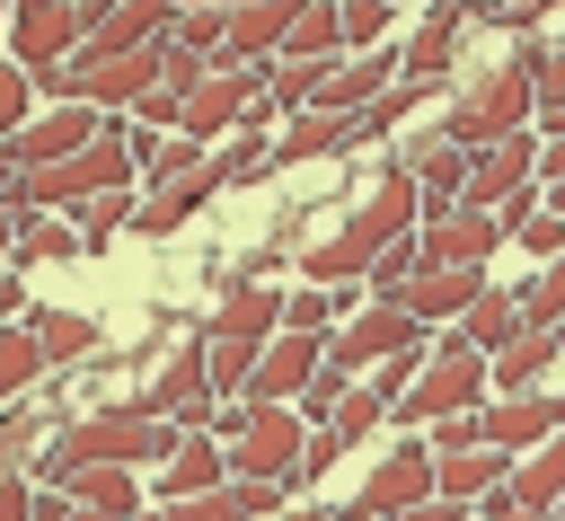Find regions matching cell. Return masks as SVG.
Listing matches in <instances>:
<instances>
[{"instance_id": "obj_1", "label": "cell", "mask_w": 565, "mask_h": 521, "mask_svg": "<svg viewBox=\"0 0 565 521\" xmlns=\"http://www.w3.org/2000/svg\"><path fill=\"white\" fill-rule=\"evenodd\" d=\"M415 230H424V185H415V168H388V177L344 212V230H335V238H309V247H300V274H309V283H327V291L371 283L380 247H388V238H415Z\"/></svg>"}, {"instance_id": "obj_2", "label": "cell", "mask_w": 565, "mask_h": 521, "mask_svg": "<svg viewBox=\"0 0 565 521\" xmlns=\"http://www.w3.org/2000/svg\"><path fill=\"white\" fill-rule=\"evenodd\" d=\"M177 442H185V424H168V415L97 406V415H71V424L53 433V450H44L26 477H35V486H62L71 468H168Z\"/></svg>"}, {"instance_id": "obj_3", "label": "cell", "mask_w": 565, "mask_h": 521, "mask_svg": "<svg viewBox=\"0 0 565 521\" xmlns=\"http://www.w3.org/2000/svg\"><path fill=\"white\" fill-rule=\"evenodd\" d=\"M530 124H539V53H512V62H494V71L441 115V141L494 150V141H512V132H530Z\"/></svg>"}, {"instance_id": "obj_4", "label": "cell", "mask_w": 565, "mask_h": 521, "mask_svg": "<svg viewBox=\"0 0 565 521\" xmlns=\"http://www.w3.org/2000/svg\"><path fill=\"white\" fill-rule=\"evenodd\" d=\"M486 397H494V353H477V344H468V336L450 327V336L433 344L424 380H415V389H406V397H397L388 415H397L406 433H433L441 415H477Z\"/></svg>"}, {"instance_id": "obj_5", "label": "cell", "mask_w": 565, "mask_h": 521, "mask_svg": "<svg viewBox=\"0 0 565 521\" xmlns=\"http://www.w3.org/2000/svg\"><path fill=\"white\" fill-rule=\"evenodd\" d=\"M309 415L300 406H256L247 415V433L230 442V477H274V486H309L300 477V450H309Z\"/></svg>"}, {"instance_id": "obj_6", "label": "cell", "mask_w": 565, "mask_h": 521, "mask_svg": "<svg viewBox=\"0 0 565 521\" xmlns=\"http://www.w3.org/2000/svg\"><path fill=\"white\" fill-rule=\"evenodd\" d=\"M424 344V318L406 309V300H362L335 336H327V362L335 371H380L388 353H415Z\"/></svg>"}, {"instance_id": "obj_7", "label": "cell", "mask_w": 565, "mask_h": 521, "mask_svg": "<svg viewBox=\"0 0 565 521\" xmlns=\"http://www.w3.org/2000/svg\"><path fill=\"white\" fill-rule=\"evenodd\" d=\"M433 495H441V486H433V442L415 433V442H397V450L362 477V495H353L344 512H353V521H406V512L433 503Z\"/></svg>"}, {"instance_id": "obj_8", "label": "cell", "mask_w": 565, "mask_h": 521, "mask_svg": "<svg viewBox=\"0 0 565 521\" xmlns=\"http://www.w3.org/2000/svg\"><path fill=\"white\" fill-rule=\"evenodd\" d=\"M9 53L26 71H53V62H79L88 53V18L71 0H18L9 9Z\"/></svg>"}, {"instance_id": "obj_9", "label": "cell", "mask_w": 565, "mask_h": 521, "mask_svg": "<svg viewBox=\"0 0 565 521\" xmlns=\"http://www.w3.org/2000/svg\"><path fill=\"white\" fill-rule=\"evenodd\" d=\"M106 124H97V106H44L26 132H9L0 150L18 159V168H62V159H79L88 141H97Z\"/></svg>"}, {"instance_id": "obj_10", "label": "cell", "mask_w": 565, "mask_h": 521, "mask_svg": "<svg viewBox=\"0 0 565 521\" xmlns=\"http://www.w3.org/2000/svg\"><path fill=\"white\" fill-rule=\"evenodd\" d=\"M494 238H503V221H494V212H477V203H459V212H441V221H424V230H415V247H424V274L486 265V256H494Z\"/></svg>"}, {"instance_id": "obj_11", "label": "cell", "mask_w": 565, "mask_h": 521, "mask_svg": "<svg viewBox=\"0 0 565 521\" xmlns=\"http://www.w3.org/2000/svg\"><path fill=\"white\" fill-rule=\"evenodd\" d=\"M318 371H327V336H291V327H282V336L265 344L256 380H247V406H291Z\"/></svg>"}, {"instance_id": "obj_12", "label": "cell", "mask_w": 565, "mask_h": 521, "mask_svg": "<svg viewBox=\"0 0 565 521\" xmlns=\"http://www.w3.org/2000/svg\"><path fill=\"white\" fill-rule=\"evenodd\" d=\"M556 433H565V397H547V389L486 397V442H494V450L530 459V450H539V442H556Z\"/></svg>"}, {"instance_id": "obj_13", "label": "cell", "mask_w": 565, "mask_h": 521, "mask_svg": "<svg viewBox=\"0 0 565 521\" xmlns=\"http://www.w3.org/2000/svg\"><path fill=\"white\" fill-rule=\"evenodd\" d=\"M159 88V44L150 53H79V106H141Z\"/></svg>"}, {"instance_id": "obj_14", "label": "cell", "mask_w": 565, "mask_h": 521, "mask_svg": "<svg viewBox=\"0 0 565 521\" xmlns=\"http://www.w3.org/2000/svg\"><path fill=\"white\" fill-rule=\"evenodd\" d=\"M291 0H230V44H221V71H247V62H282V35H291Z\"/></svg>"}, {"instance_id": "obj_15", "label": "cell", "mask_w": 565, "mask_h": 521, "mask_svg": "<svg viewBox=\"0 0 565 521\" xmlns=\"http://www.w3.org/2000/svg\"><path fill=\"white\" fill-rule=\"evenodd\" d=\"M539 132H512V141H494V150H477V177H468V194L459 203H477V212H494V203H512L530 177H539Z\"/></svg>"}, {"instance_id": "obj_16", "label": "cell", "mask_w": 565, "mask_h": 521, "mask_svg": "<svg viewBox=\"0 0 565 521\" xmlns=\"http://www.w3.org/2000/svg\"><path fill=\"white\" fill-rule=\"evenodd\" d=\"M433 486H441L450 503H494V495H512V450H494V442H477V450H433Z\"/></svg>"}, {"instance_id": "obj_17", "label": "cell", "mask_w": 565, "mask_h": 521, "mask_svg": "<svg viewBox=\"0 0 565 521\" xmlns=\"http://www.w3.org/2000/svg\"><path fill=\"white\" fill-rule=\"evenodd\" d=\"M282 300H291V291H274V283H238V291L203 318V336H221V344H274V336H282Z\"/></svg>"}, {"instance_id": "obj_18", "label": "cell", "mask_w": 565, "mask_h": 521, "mask_svg": "<svg viewBox=\"0 0 565 521\" xmlns=\"http://www.w3.org/2000/svg\"><path fill=\"white\" fill-rule=\"evenodd\" d=\"M397 79H406V62H397V53H344V62L327 71L318 106H327V115H362V106H371V97H388Z\"/></svg>"}, {"instance_id": "obj_19", "label": "cell", "mask_w": 565, "mask_h": 521, "mask_svg": "<svg viewBox=\"0 0 565 521\" xmlns=\"http://www.w3.org/2000/svg\"><path fill=\"white\" fill-rule=\"evenodd\" d=\"M353 141H371V124L362 115H327V106H309V115H291L282 124V168H300V159H335V150H353Z\"/></svg>"}, {"instance_id": "obj_20", "label": "cell", "mask_w": 565, "mask_h": 521, "mask_svg": "<svg viewBox=\"0 0 565 521\" xmlns=\"http://www.w3.org/2000/svg\"><path fill=\"white\" fill-rule=\"evenodd\" d=\"M230 486V450L212 442V433H185L177 442V459L159 468V503H185V495H221Z\"/></svg>"}, {"instance_id": "obj_21", "label": "cell", "mask_w": 565, "mask_h": 521, "mask_svg": "<svg viewBox=\"0 0 565 521\" xmlns=\"http://www.w3.org/2000/svg\"><path fill=\"white\" fill-rule=\"evenodd\" d=\"M459 26H468V18H459L450 0H433V9H424V26L397 44V62H406V79H415V88H433V79L450 71V53H459Z\"/></svg>"}, {"instance_id": "obj_22", "label": "cell", "mask_w": 565, "mask_h": 521, "mask_svg": "<svg viewBox=\"0 0 565 521\" xmlns=\"http://www.w3.org/2000/svg\"><path fill=\"white\" fill-rule=\"evenodd\" d=\"M486 300V265H450V274H415L406 283V309L433 327V318H468Z\"/></svg>"}, {"instance_id": "obj_23", "label": "cell", "mask_w": 565, "mask_h": 521, "mask_svg": "<svg viewBox=\"0 0 565 521\" xmlns=\"http://www.w3.org/2000/svg\"><path fill=\"white\" fill-rule=\"evenodd\" d=\"M556 362H565V327H530L521 344H503V353H494V397H521V389H539Z\"/></svg>"}, {"instance_id": "obj_24", "label": "cell", "mask_w": 565, "mask_h": 521, "mask_svg": "<svg viewBox=\"0 0 565 521\" xmlns=\"http://www.w3.org/2000/svg\"><path fill=\"white\" fill-rule=\"evenodd\" d=\"M512 503H530V512H565V433L539 442L530 459H512Z\"/></svg>"}, {"instance_id": "obj_25", "label": "cell", "mask_w": 565, "mask_h": 521, "mask_svg": "<svg viewBox=\"0 0 565 521\" xmlns=\"http://www.w3.org/2000/svg\"><path fill=\"white\" fill-rule=\"evenodd\" d=\"M62 495H71V503H88V512H124V521L141 512V477H132V468H71V477H62Z\"/></svg>"}, {"instance_id": "obj_26", "label": "cell", "mask_w": 565, "mask_h": 521, "mask_svg": "<svg viewBox=\"0 0 565 521\" xmlns=\"http://www.w3.org/2000/svg\"><path fill=\"white\" fill-rule=\"evenodd\" d=\"M212 185H221V168H212V159H203L194 177H177V185H159V194L141 203V238H159V230H177V221H185L194 203H212Z\"/></svg>"}, {"instance_id": "obj_27", "label": "cell", "mask_w": 565, "mask_h": 521, "mask_svg": "<svg viewBox=\"0 0 565 521\" xmlns=\"http://www.w3.org/2000/svg\"><path fill=\"white\" fill-rule=\"evenodd\" d=\"M459 336H468L477 353H503V344H521V336H530V309H521V300H503V291H486V300L459 318Z\"/></svg>"}, {"instance_id": "obj_28", "label": "cell", "mask_w": 565, "mask_h": 521, "mask_svg": "<svg viewBox=\"0 0 565 521\" xmlns=\"http://www.w3.org/2000/svg\"><path fill=\"white\" fill-rule=\"evenodd\" d=\"M44 371H53V362H44L35 327H0V406L35 397V380H44Z\"/></svg>"}, {"instance_id": "obj_29", "label": "cell", "mask_w": 565, "mask_h": 521, "mask_svg": "<svg viewBox=\"0 0 565 521\" xmlns=\"http://www.w3.org/2000/svg\"><path fill=\"white\" fill-rule=\"evenodd\" d=\"M212 168H221V185H265V177L282 168V150H274L265 132H230V141L212 150Z\"/></svg>"}, {"instance_id": "obj_30", "label": "cell", "mask_w": 565, "mask_h": 521, "mask_svg": "<svg viewBox=\"0 0 565 521\" xmlns=\"http://www.w3.org/2000/svg\"><path fill=\"white\" fill-rule=\"evenodd\" d=\"M71 247H88L71 212H26V230H18V274H26V265H53V256H71Z\"/></svg>"}, {"instance_id": "obj_31", "label": "cell", "mask_w": 565, "mask_h": 521, "mask_svg": "<svg viewBox=\"0 0 565 521\" xmlns=\"http://www.w3.org/2000/svg\"><path fill=\"white\" fill-rule=\"evenodd\" d=\"M35 344H44V362H88V353H97V318H79V309H35Z\"/></svg>"}, {"instance_id": "obj_32", "label": "cell", "mask_w": 565, "mask_h": 521, "mask_svg": "<svg viewBox=\"0 0 565 521\" xmlns=\"http://www.w3.org/2000/svg\"><path fill=\"white\" fill-rule=\"evenodd\" d=\"M35 115H44V97H35V71H26L18 53H0V141H9V132H26Z\"/></svg>"}, {"instance_id": "obj_33", "label": "cell", "mask_w": 565, "mask_h": 521, "mask_svg": "<svg viewBox=\"0 0 565 521\" xmlns=\"http://www.w3.org/2000/svg\"><path fill=\"white\" fill-rule=\"evenodd\" d=\"M415 274H424V247H415V238H388L362 291H371V300H406V283H415Z\"/></svg>"}, {"instance_id": "obj_34", "label": "cell", "mask_w": 565, "mask_h": 521, "mask_svg": "<svg viewBox=\"0 0 565 521\" xmlns=\"http://www.w3.org/2000/svg\"><path fill=\"white\" fill-rule=\"evenodd\" d=\"M203 159H212V150H203V141H194V132H168V141H159V150H150V168H141V185H150V194H159V185H177V177H194V168H203Z\"/></svg>"}, {"instance_id": "obj_35", "label": "cell", "mask_w": 565, "mask_h": 521, "mask_svg": "<svg viewBox=\"0 0 565 521\" xmlns=\"http://www.w3.org/2000/svg\"><path fill=\"white\" fill-rule=\"evenodd\" d=\"M71 221H79V238H88V247H106L124 221H141V203H132V185H124V194H97V203H79Z\"/></svg>"}, {"instance_id": "obj_36", "label": "cell", "mask_w": 565, "mask_h": 521, "mask_svg": "<svg viewBox=\"0 0 565 521\" xmlns=\"http://www.w3.org/2000/svg\"><path fill=\"white\" fill-rule=\"evenodd\" d=\"M203 79H212V62H203L194 44H177V35H168V44H159V88H177V97H194Z\"/></svg>"}, {"instance_id": "obj_37", "label": "cell", "mask_w": 565, "mask_h": 521, "mask_svg": "<svg viewBox=\"0 0 565 521\" xmlns=\"http://www.w3.org/2000/svg\"><path fill=\"white\" fill-rule=\"evenodd\" d=\"M335 18H344V44H353V53H380V35H388V0H335Z\"/></svg>"}, {"instance_id": "obj_38", "label": "cell", "mask_w": 565, "mask_h": 521, "mask_svg": "<svg viewBox=\"0 0 565 521\" xmlns=\"http://www.w3.org/2000/svg\"><path fill=\"white\" fill-rule=\"evenodd\" d=\"M521 309H530V327H565V256H547V265H539V283H530V300H521Z\"/></svg>"}, {"instance_id": "obj_39", "label": "cell", "mask_w": 565, "mask_h": 521, "mask_svg": "<svg viewBox=\"0 0 565 521\" xmlns=\"http://www.w3.org/2000/svg\"><path fill=\"white\" fill-rule=\"evenodd\" d=\"M344 389H353V371H335V362H327V371H318V380H309V389H300L291 406H300L309 424H335V406H344Z\"/></svg>"}, {"instance_id": "obj_40", "label": "cell", "mask_w": 565, "mask_h": 521, "mask_svg": "<svg viewBox=\"0 0 565 521\" xmlns=\"http://www.w3.org/2000/svg\"><path fill=\"white\" fill-rule=\"evenodd\" d=\"M380 415H388V397H380L371 380H353V389H344V406H335V433H344V442H362Z\"/></svg>"}, {"instance_id": "obj_41", "label": "cell", "mask_w": 565, "mask_h": 521, "mask_svg": "<svg viewBox=\"0 0 565 521\" xmlns=\"http://www.w3.org/2000/svg\"><path fill=\"white\" fill-rule=\"evenodd\" d=\"M415 97H424V88H415V79H397V88H388V97H371V106H362V124H371V141H380V132H397V124H406V115H415Z\"/></svg>"}, {"instance_id": "obj_42", "label": "cell", "mask_w": 565, "mask_h": 521, "mask_svg": "<svg viewBox=\"0 0 565 521\" xmlns=\"http://www.w3.org/2000/svg\"><path fill=\"white\" fill-rule=\"evenodd\" d=\"M35 424H44V415H35V397H18V406H0V468H18V450L35 442Z\"/></svg>"}, {"instance_id": "obj_43", "label": "cell", "mask_w": 565, "mask_h": 521, "mask_svg": "<svg viewBox=\"0 0 565 521\" xmlns=\"http://www.w3.org/2000/svg\"><path fill=\"white\" fill-rule=\"evenodd\" d=\"M424 442H433V450H477V442H486V406H477V415H441Z\"/></svg>"}, {"instance_id": "obj_44", "label": "cell", "mask_w": 565, "mask_h": 521, "mask_svg": "<svg viewBox=\"0 0 565 521\" xmlns=\"http://www.w3.org/2000/svg\"><path fill=\"white\" fill-rule=\"evenodd\" d=\"M159 521H238V503H230V486H221V495H185V503H159Z\"/></svg>"}, {"instance_id": "obj_45", "label": "cell", "mask_w": 565, "mask_h": 521, "mask_svg": "<svg viewBox=\"0 0 565 521\" xmlns=\"http://www.w3.org/2000/svg\"><path fill=\"white\" fill-rule=\"evenodd\" d=\"M521 247H530V256H539V265H547V256H565V212H556V203H547V212H539V221H530V230H521Z\"/></svg>"}, {"instance_id": "obj_46", "label": "cell", "mask_w": 565, "mask_h": 521, "mask_svg": "<svg viewBox=\"0 0 565 521\" xmlns=\"http://www.w3.org/2000/svg\"><path fill=\"white\" fill-rule=\"evenodd\" d=\"M335 450H353V442H344L335 424H318V433H309V450H300V477H327V468H335Z\"/></svg>"}, {"instance_id": "obj_47", "label": "cell", "mask_w": 565, "mask_h": 521, "mask_svg": "<svg viewBox=\"0 0 565 521\" xmlns=\"http://www.w3.org/2000/svg\"><path fill=\"white\" fill-rule=\"evenodd\" d=\"M547 18H565V0H503V26H547Z\"/></svg>"}, {"instance_id": "obj_48", "label": "cell", "mask_w": 565, "mask_h": 521, "mask_svg": "<svg viewBox=\"0 0 565 521\" xmlns=\"http://www.w3.org/2000/svg\"><path fill=\"white\" fill-rule=\"evenodd\" d=\"M539 106H565V44L539 53Z\"/></svg>"}, {"instance_id": "obj_49", "label": "cell", "mask_w": 565, "mask_h": 521, "mask_svg": "<svg viewBox=\"0 0 565 521\" xmlns=\"http://www.w3.org/2000/svg\"><path fill=\"white\" fill-rule=\"evenodd\" d=\"M477 521H565V512H530V503H512V495H494V503H477Z\"/></svg>"}, {"instance_id": "obj_50", "label": "cell", "mask_w": 565, "mask_h": 521, "mask_svg": "<svg viewBox=\"0 0 565 521\" xmlns=\"http://www.w3.org/2000/svg\"><path fill=\"white\" fill-rule=\"evenodd\" d=\"M406 521H477V503H450V495H433V503H415Z\"/></svg>"}, {"instance_id": "obj_51", "label": "cell", "mask_w": 565, "mask_h": 521, "mask_svg": "<svg viewBox=\"0 0 565 521\" xmlns=\"http://www.w3.org/2000/svg\"><path fill=\"white\" fill-rule=\"evenodd\" d=\"M35 521H71V495L62 486H35Z\"/></svg>"}, {"instance_id": "obj_52", "label": "cell", "mask_w": 565, "mask_h": 521, "mask_svg": "<svg viewBox=\"0 0 565 521\" xmlns=\"http://www.w3.org/2000/svg\"><path fill=\"white\" fill-rule=\"evenodd\" d=\"M18 230H26V212H18V203H0V256H18Z\"/></svg>"}, {"instance_id": "obj_53", "label": "cell", "mask_w": 565, "mask_h": 521, "mask_svg": "<svg viewBox=\"0 0 565 521\" xmlns=\"http://www.w3.org/2000/svg\"><path fill=\"white\" fill-rule=\"evenodd\" d=\"M459 18H503V0H450Z\"/></svg>"}, {"instance_id": "obj_54", "label": "cell", "mask_w": 565, "mask_h": 521, "mask_svg": "<svg viewBox=\"0 0 565 521\" xmlns=\"http://www.w3.org/2000/svg\"><path fill=\"white\" fill-rule=\"evenodd\" d=\"M71 521H124V512H88V503H71Z\"/></svg>"}, {"instance_id": "obj_55", "label": "cell", "mask_w": 565, "mask_h": 521, "mask_svg": "<svg viewBox=\"0 0 565 521\" xmlns=\"http://www.w3.org/2000/svg\"><path fill=\"white\" fill-rule=\"evenodd\" d=\"M71 9H79V18H106V9H115V0H71Z\"/></svg>"}, {"instance_id": "obj_56", "label": "cell", "mask_w": 565, "mask_h": 521, "mask_svg": "<svg viewBox=\"0 0 565 521\" xmlns=\"http://www.w3.org/2000/svg\"><path fill=\"white\" fill-rule=\"evenodd\" d=\"M274 521H327V512H300V503H291V512H274Z\"/></svg>"}, {"instance_id": "obj_57", "label": "cell", "mask_w": 565, "mask_h": 521, "mask_svg": "<svg viewBox=\"0 0 565 521\" xmlns=\"http://www.w3.org/2000/svg\"><path fill=\"white\" fill-rule=\"evenodd\" d=\"M547 203H556V212H565V177H556V185H547Z\"/></svg>"}, {"instance_id": "obj_58", "label": "cell", "mask_w": 565, "mask_h": 521, "mask_svg": "<svg viewBox=\"0 0 565 521\" xmlns=\"http://www.w3.org/2000/svg\"><path fill=\"white\" fill-rule=\"evenodd\" d=\"M9 9H18V0H0V35H9Z\"/></svg>"}, {"instance_id": "obj_59", "label": "cell", "mask_w": 565, "mask_h": 521, "mask_svg": "<svg viewBox=\"0 0 565 521\" xmlns=\"http://www.w3.org/2000/svg\"><path fill=\"white\" fill-rule=\"evenodd\" d=\"M327 521H353V512H327Z\"/></svg>"}, {"instance_id": "obj_60", "label": "cell", "mask_w": 565, "mask_h": 521, "mask_svg": "<svg viewBox=\"0 0 565 521\" xmlns=\"http://www.w3.org/2000/svg\"><path fill=\"white\" fill-rule=\"evenodd\" d=\"M132 521H159V512H132Z\"/></svg>"}, {"instance_id": "obj_61", "label": "cell", "mask_w": 565, "mask_h": 521, "mask_svg": "<svg viewBox=\"0 0 565 521\" xmlns=\"http://www.w3.org/2000/svg\"><path fill=\"white\" fill-rule=\"evenodd\" d=\"M388 9H397V0H388Z\"/></svg>"}]
</instances>
